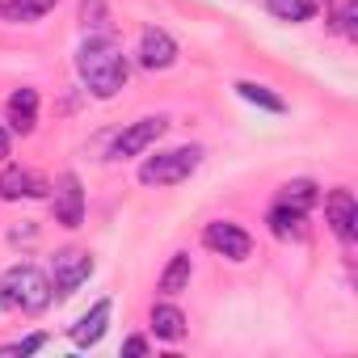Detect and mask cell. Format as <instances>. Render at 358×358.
Returning <instances> with one entry per match:
<instances>
[{"mask_svg": "<svg viewBox=\"0 0 358 358\" xmlns=\"http://www.w3.org/2000/svg\"><path fill=\"white\" fill-rule=\"evenodd\" d=\"M76 72L89 85V93L106 101L127 85V55L118 51V43L110 34H89V43L76 55Z\"/></svg>", "mask_w": 358, "mask_h": 358, "instance_id": "1", "label": "cell"}, {"mask_svg": "<svg viewBox=\"0 0 358 358\" xmlns=\"http://www.w3.org/2000/svg\"><path fill=\"white\" fill-rule=\"evenodd\" d=\"M51 278L34 266H13L0 274V308H22V312H43L51 303Z\"/></svg>", "mask_w": 358, "mask_h": 358, "instance_id": "2", "label": "cell"}, {"mask_svg": "<svg viewBox=\"0 0 358 358\" xmlns=\"http://www.w3.org/2000/svg\"><path fill=\"white\" fill-rule=\"evenodd\" d=\"M203 164V148H173V152H156L139 164V182L143 186H177Z\"/></svg>", "mask_w": 358, "mask_h": 358, "instance_id": "3", "label": "cell"}, {"mask_svg": "<svg viewBox=\"0 0 358 358\" xmlns=\"http://www.w3.org/2000/svg\"><path fill=\"white\" fill-rule=\"evenodd\" d=\"M89 274H93L89 249H59V253L51 257V291H55L59 299H68Z\"/></svg>", "mask_w": 358, "mask_h": 358, "instance_id": "4", "label": "cell"}, {"mask_svg": "<svg viewBox=\"0 0 358 358\" xmlns=\"http://www.w3.org/2000/svg\"><path fill=\"white\" fill-rule=\"evenodd\" d=\"M203 245H207L211 253L228 257V262H245V257H249V249H253L249 232H245V228H236V224H224V220H215V224H207V228H203Z\"/></svg>", "mask_w": 358, "mask_h": 358, "instance_id": "5", "label": "cell"}, {"mask_svg": "<svg viewBox=\"0 0 358 358\" xmlns=\"http://www.w3.org/2000/svg\"><path fill=\"white\" fill-rule=\"evenodd\" d=\"M51 207H55V224H64V228H80L85 224V190H80V177L76 173H64L59 182H55Z\"/></svg>", "mask_w": 358, "mask_h": 358, "instance_id": "6", "label": "cell"}, {"mask_svg": "<svg viewBox=\"0 0 358 358\" xmlns=\"http://www.w3.org/2000/svg\"><path fill=\"white\" fill-rule=\"evenodd\" d=\"M164 118H139V122H131L118 139H114V156L118 160H131V156H143L160 135H164Z\"/></svg>", "mask_w": 358, "mask_h": 358, "instance_id": "7", "label": "cell"}, {"mask_svg": "<svg viewBox=\"0 0 358 358\" xmlns=\"http://www.w3.org/2000/svg\"><path fill=\"white\" fill-rule=\"evenodd\" d=\"M139 64H143L148 72H164V68H173V64H177V43H173L164 30L148 26L143 38H139Z\"/></svg>", "mask_w": 358, "mask_h": 358, "instance_id": "8", "label": "cell"}, {"mask_svg": "<svg viewBox=\"0 0 358 358\" xmlns=\"http://www.w3.org/2000/svg\"><path fill=\"white\" fill-rule=\"evenodd\" d=\"M324 220H329L333 236L350 245V241H354V224H358V203H354V194H350V190H333V194L324 199Z\"/></svg>", "mask_w": 358, "mask_h": 358, "instance_id": "9", "label": "cell"}, {"mask_svg": "<svg viewBox=\"0 0 358 358\" xmlns=\"http://www.w3.org/2000/svg\"><path fill=\"white\" fill-rule=\"evenodd\" d=\"M47 194V182L38 173H30V169H5L0 173V199H43Z\"/></svg>", "mask_w": 358, "mask_h": 358, "instance_id": "10", "label": "cell"}, {"mask_svg": "<svg viewBox=\"0 0 358 358\" xmlns=\"http://www.w3.org/2000/svg\"><path fill=\"white\" fill-rule=\"evenodd\" d=\"M5 114H9V127L17 135H30L34 122H38V89H17L9 101H5Z\"/></svg>", "mask_w": 358, "mask_h": 358, "instance_id": "11", "label": "cell"}, {"mask_svg": "<svg viewBox=\"0 0 358 358\" xmlns=\"http://www.w3.org/2000/svg\"><path fill=\"white\" fill-rule=\"evenodd\" d=\"M106 324H110V299H97V303L72 324V341H76V345H97L101 333H106Z\"/></svg>", "mask_w": 358, "mask_h": 358, "instance_id": "12", "label": "cell"}, {"mask_svg": "<svg viewBox=\"0 0 358 358\" xmlns=\"http://www.w3.org/2000/svg\"><path fill=\"white\" fill-rule=\"evenodd\" d=\"M152 333L160 341H182L186 337V316L173 303H152Z\"/></svg>", "mask_w": 358, "mask_h": 358, "instance_id": "13", "label": "cell"}, {"mask_svg": "<svg viewBox=\"0 0 358 358\" xmlns=\"http://www.w3.org/2000/svg\"><path fill=\"white\" fill-rule=\"evenodd\" d=\"M59 0H0V22H38Z\"/></svg>", "mask_w": 358, "mask_h": 358, "instance_id": "14", "label": "cell"}, {"mask_svg": "<svg viewBox=\"0 0 358 358\" xmlns=\"http://www.w3.org/2000/svg\"><path fill=\"white\" fill-rule=\"evenodd\" d=\"M278 203L282 207H291V211H312L316 203H320V190H316V182H308V177H299V182H287L282 190H278Z\"/></svg>", "mask_w": 358, "mask_h": 358, "instance_id": "15", "label": "cell"}, {"mask_svg": "<svg viewBox=\"0 0 358 358\" xmlns=\"http://www.w3.org/2000/svg\"><path fill=\"white\" fill-rule=\"evenodd\" d=\"M190 274H194L190 253H173V262H169L164 274H160V291H164V295H182V291L190 287Z\"/></svg>", "mask_w": 358, "mask_h": 358, "instance_id": "16", "label": "cell"}, {"mask_svg": "<svg viewBox=\"0 0 358 358\" xmlns=\"http://www.w3.org/2000/svg\"><path fill=\"white\" fill-rule=\"evenodd\" d=\"M303 211H291V207H282V203H274V211H270V232L278 236V241H299L303 236Z\"/></svg>", "mask_w": 358, "mask_h": 358, "instance_id": "17", "label": "cell"}, {"mask_svg": "<svg viewBox=\"0 0 358 358\" xmlns=\"http://www.w3.org/2000/svg\"><path fill=\"white\" fill-rule=\"evenodd\" d=\"M236 93H241L245 101H253V106H262V110H270V114H282V110H287V101H282L278 93H270L266 85H253V80H241V85H236Z\"/></svg>", "mask_w": 358, "mask_h": 358, "instance_id": "18", "label": "cell"}, {"mask_svg": "<svg viewBox=\"0 0 358 358\" xmlns=\"http://www.w3.org/2000/svg\"><path fill=\"white\" fill-rule=\"evenodd\" d=\"M266 9L278 22H308L316 13V0H266Z\"/></svg>", "mask_w": 358, "mask_h": 358, "instance_id": "19", "label": "cell"}, {"mask_svg": "<svg viewBox=\"0 0 358 358\" xmlns=\"http://www.w3.org/2000/svg\"><path fill=\"white\" fill-rule=\"evenodd\" d=\"M80 22H85V30H93V34H106V30H110V17H106V5H101V0H80Z\"/></svg>", "mask_w": 358, "mask_h": 358, "instance_id": "20", "label": "cell"}, {"mask_svg": "<svg viewBox=\"0 0 358 358\" xmlns=\"http://www.w3.org/2000/svg\"><path fill=\"white\" fill-rule=\"evenodd\" d=\"M337 30H341L345 38L358 34V5H354V0H345V5H341V13H337Z\"/></svg>", "mask_w": 358, "mask_h": 358, "instance_id": "21", "label": "cell"}, {"mask_svg": "<svg viewBox=\"0 0 358 358\" xmlns=\"http://www.w3.org/2000/svg\"><path fill=\"white\" fill-rule=\"evenodd\" d=\"M47 345V333H34V337H26V341H13V345H0V354H9V358H17V354H34V350H43Z\"/></svg>", "mask_w": 358, "mask_h": 358, "instance_id": "22", "label": "cell"}, {"mask_svg": "<svg viewBox=\"0 0 358 358\" xmlns=\"http://www.w3.org/2000/svg\"><path fill=\"white\" fill-rule=\"evenodd\" d=\"M122 350H127V354H148V341H143V337H127Z\"/></svg>", "mask_w": 358, "mask_h": 358, "instance_id": "23", "label": "cell"}, {"mask_svg": "<svg viewBox=\"0 0 358 358\" xmlns=\"http://www.w3.org/2000/svg\"><path fill=\"white\" fill-rule=\"evenodd\" d=\"M5 156H9V131L0 127V160H5Z\"/></svg>", "mask_w": 358, "mask_h": 358, "instance_id": "24", "label": "cell"}]
</instances>
